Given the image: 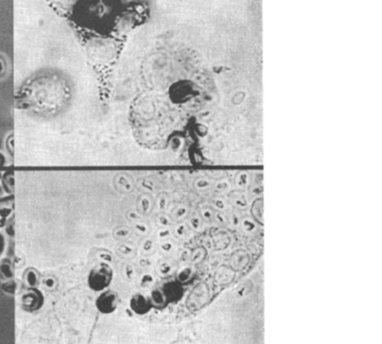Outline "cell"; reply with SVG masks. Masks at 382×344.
Wrapping results in <instances>:
<instances>
[{
  "instance_id": "9c48e42d",
  "label": "cell",
  "mask_w": 382,
  "mask_h": 344,
  "mask_svg": "<svg viewBox=\"0 0 382 344\" xmlns=\"http://www.w3.org/2000/svg\"><path fill=\"white\" fill-rule=\"evenodd\" d=\"M3 180V188L9 192V193H12L13 192V174L12 173H6L4 175V177L2 178Z\"/></svg>"
},
{
  "instance_id": "277c9868",
  "label": "cell",
  "mask_w": 382,
  "mask_h": 344,
  "mask_svg": "<svg viewBox=\"0 0 382 344\" xmlns=\"http://www.w3.org/2000/svg\"><path fill=\"white\" fill-rule=\"evenodd\" d=\"M45 303V297L38 289L28 288L21 296V305L27 312L39 310Z\"/></svg>"
},
{
  "instance_id": "7c38bea8",
  "label": "cell",
  "mask_w": 382,
  "mask_h": 344,
  "mask_svg": "<svg viewBox=\"0 0 382 344\" xmlns=\"http://www.w3.org/2000/svg\"><path fill=\"white\" fill-rule=\"evenodd\" d=\"M7 150H9V152L11 155H13V136H10L7 138Z\"/></svg>"
},
{
  "instance_id": "30bf717a",
  "label": "cell",
  "mask_w": 382,
  "mask_h": 344,
  "mask_svg": "<svg viewBox=\"0 0 382 344\" xmlns=\"http://www.w3.org/2000/svg\"><path fill=\"white\" fill-rule=\"evenodd\" d=\"M0 273H1L3 279H10L13 276L11 267L8 266L7 264L0 265Z\"/></svg>"
},
{
  "instance_id": "5b68a950",
  "label": "cell",
  "mask_w": 382,
  "mask_h": 344,
  "mask_svg": "<svg viewBox=\"0 0 382 344\" xmlns=\"http://www.w3.org/2000/svg\"><path fill=\"white\" fill-rule=\"evenodd\" d=\"M130 309L137 315H145L151 311L152 304L150 298L143 294H135L131 297L129 301Z\"/></svg>"
},
{
  "instance_id": "ba28073f",
  "label": "cell",
  "mask_w": 382,
  "mask_h": 344,
  "mask_svg": "<svg viewBox=\"0 0 382 344\" xmlns=\"http://www.w3.org/2000/svg\"><path fill=\"white\" fill-rule=\"evenodd\" d=\"M24 280L28 288H35V286L38 284L37 272L33 269L27 270L24 275Z\"/></svg>"
},
{
  "instance_id": "8fae6325",
  "label": "cell",
  "mask_w": 382,
  "mask_h": 344,
  "mask_svg": "<svg viewBox=\"0 0 382 344\" xmlns=\"http://www.w3.org/2000/svg\"><path fill=\"white\" fill-rule=\"evenodd\" d=\"M6 73V64H5V60L0 57V78L3 77Z\"/></svg>"
},
{
  "instance_id": "3957f363",
  "label": "cell",
  "mask_w": 382,
  "mask_h": 344,
  "mask_svg": "<svg viewBox=\"0 0 382 344\" xmlns=\"http://www.w3.org/2000/svg\"><path fill=\"white\" fill-rule=\"evenodd\" d=\"M119 304V297L116 292L111 290L103 291L96 300V308L102 314H112L116 311Z\"/></svg>"
},
{
  "instance_id": "8992f818",
  "label": "cell",
  "mask_w": 382,
  "mask_h": 344,
  "mask_svg": "<svg viewBox=\"0 0 382 344\" xmlns=\"http://www.w3.org/2000/svg\"><path fill=\"white\" fill-rule=\"evenodd\" d=\"M160 290L165 297L167 304L179 302L184 295L182 286L177 282H168L164 284Z\"/></svg>"
},
{
  "instance_id": "4fadbf2b",
  "label": "cell",
  "mask_w": 382,
  "mask_h": 344,
  "mask_svg": "<svg viewBox=\"0 0 382 344\" xmlns=\"http://www.w3.org/2000/svg\"><path fill=\"white\" fill-rule=\"evenodd\" d=\"M2 193H3V187L0 186V196H2Z\"/></svg>"
},
{
  "instance_id": "6da1fadb",
  "label": "cell",
  "mask_w": 382,
  "mask_h": 344,
  "mask_svg": "<svg viewBox=\"0 0 382 344\" xmlns=\"http://www.w3.org/2000/svg\"><path fill=\"white\" fill-rule=\"evenodd\" d=\"M121 5V0H65V5H56V11L82 35L105 36L115 31Z\"/></svg>"
},
{
  "instance_id": "52a82bcc",
  "label": "cell",
  "mask_w": 382,
  "mask_h": 344,
  "mask_svg": "<svg viewBox=\"0 0 382 344\" xmlns=\"http://www.w3.org/2000/svg\"><path fill=\"white\" fill-rule=\"evenodd\" d=\"M149 298H150V301H151V304H152L153 308L162 309V308H165L168 305L167 302H166V300H165V297H164V295H163V293L161 292L160 289H156V290L152 291L151 296Z\"/></svg>"
},
{
  "instance_id": "7a4b0ae2",
  "label": "cell",
  "mask_w": 382,
  "mask_h": 344,
  "mask_svg": "<svg viewBox=\"0 0 382 344\" xmlns=\"http://www.w3.org/2000/svg\"><path fill=\"white\" fill-rule=\"evenodd\" d=\"M113 280V270L107 264H99L89 273L88 285L95 292H103L107 289Z\"/></svg>"
}]
</instances>
